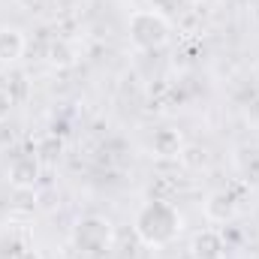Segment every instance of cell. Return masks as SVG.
I'll return each instance as SVG.
<instances>
[{"label": "cell", "mask_w": 259, "mask_h": 259, "mask_svg": "<svg viewBox=\"0 0 259 259\" xmlns=\"http://www.w3.org/2000/svg\"><path fill=\"white\" fill-rule=\"evenodd\" d=\"M133 229L145 247H166L181 235L184 217L169 199H151L136 211Z\"/></svg>", "instance_id": "cell-1"}, {"label": "cell", "mask_w": 259, "mask_h": 259, "mask_svg": "<svg viewBox=\"0 0 259 259\" xmlns=\"http://www.w3.org/2000/svg\"><path fill=\"white\" fill-rule=\"evenodd\" d=\"M130 42L139 49V52H157L169 42L172 36V24L166 15H160L157 9H136L130 15Z\"/></svg>", "instance_id": "cell-2"}, {"label": "cell", "mask_w": 259, "mask_h": 259, "mask_svg": "<svg viewBox=\"0 0 259 259\" xmlns=\"http://www.w3.org/2000/svg\"><path fill=\"white\" fill-rule=\"evenodd\" d=\"M72 238H75L78 250H84V253H103V250H109L115 244V226H112V220H106L100 214H91V217H84V220L75 223V235Z\"/></svg>", "instance_id": "cell-3"}, {"label": "cell", "mask_w": 259, "mask_h": 259, "mask_svg": "<svg viewBox=\"0 0 259 259\" xmlns=\"http://www.w3.org/2000/svg\"><path fill=\"white\" fill-rule=\"evenodd\" d=\"M190 256L193 259H223L226 256V238L217 229H202L190 241Z\"/></svg>", "instance_id": "cell-4"}, {"label": "cell", "mask_w": 259, "mask_h": 259, "mask_svg": "<svg viewBox=\"0 0 259 259\" xmlns=\"http://www.w3.org/2000/svg\"><path fill=\"white\" fill-rule=\"evenodd\" d=\"M39 175H42V166H39L36 157H18L9 166V184L15 190H33Z\"/></svg>", "instance_id": "cell-5"}, {"label": "cell", "mask_w": 259, "mask_h": 259, "mask_svg": "<svg viewBox=\"0 0 259 259\" xmlns=\"http://www.w3.org/2000/svg\"><path fill=\"white\" fill-rule=\"evenodd\" d=\"M205 217L211 223H229L235 217V196L229 190H214L205 199Z\"/></svg>", "instance_id": "cell-6"}, {"label": "cell", "mask_w": 259, "mask_h": 259, "mask_svg": "<svg viewBox=\"0 0 259 259\" xmlns=\"http://www.w3.org/2000/svg\"><path fill=\"white\" fill-rule=\"evenodd\" d=\"M151 151H154L157 157H163V160L181 157V151H184V139H181L178 130L163 127V130H157V133L151 136Z\"/></svg>", "instance_id": "cell-7"}, {"label": "cell", "mask_w": 259, "mask_h": 259, "mask_svg": "<svg viewBox=\"0 0 259 259\" xmlns=\"http://www.w3.org/2000/svg\"><path fill=\"white\" fill-rule=\"evenodd\" d=\"M27 49V39L18 27H0V64H15Z\"/></svg>", "instance_id": "cell-8"}, {"label": "cell", "mask_w": 259, "mask_h": 259, "mask_svg": "<svg viewBox=\"0 0 259 259\" xmlns=\"http://www.w3.org/2000/svg\"><path fill=\"white\" fill-rule=\"evenodd\" d=\"M49 64L52 66H72L75 64V52H72V46L64 42V39H58V42H52V49H49Z\"/></svg>", "instance_id": "cell-9"}, {"label": "cell", "mask_w": 259, "mask_h": 259, "mask_svg": "<svg viewBox=\"0 0 259 259\" xmlns=\"http://www.w3.org/2000/svg\"><path fill=\"white\" fill-rule=\"evenodd\" d=\"M178 160H181L187 169H202V166H208V151L199 148V145H184V151H181Z\"/></svg>", "instance_id": "cell-10"}, {"label": "cell", "mask_w": 259, "mask_h": 259, "mask_svg": "<svg viewBox=\"0 0 259 259\" xmlns=\"http://www.w3.org/2000/svg\"><path fill=\"white\" fill-rule=\"evenodd\" d=\"M151 9H157L160 15H175V12H181L184 9V0H151Z\"/></svg>", "instance_id": "cell-11"}, {"label": "cell", "mask_w": 259, "mask_h": 259, "mask_svg": "<svg viewBox=\"0 0 259 259\" xmlns=\"http://www.w3.org/2000/svg\"><path fill=\"white\" fill-rule=\"evenodd\" d=\"M12 106H15V100H12V94L6 91V88H0V124L9 118V112H12Z\"/></svg>", "instance_id": "cell-12"}, {"label": "cell", "mask_w": 259, "mask_h": 259, "mask_svg": "<svg viewBox=\"0 0 259 259\" xmlns=\"http://www.w3.org/2000/svg\"><path fill=\"white\" fill-rule=\"evenodd\" d=\"M9 259H42V256H39V250H33V247H18Z\"/></svg>", "instance_id": "cell-13"}, {"label": "cell", "mask_w": 259, "mask_h": 259, "mask_svg": "<svg viewBox=\"0 0 259 259\" xmlns=\"http://www.w3.org/2000/svg\"><path fill=\"white\" fill-rule=\"evenodd\" d=\"M184 3H199V0H184Z\"/></svg>", "instance_id": "cell-14"}]
</instances>
